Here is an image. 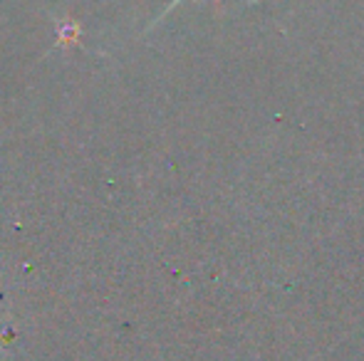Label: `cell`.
<instances>
[{
  "label": "cell",
  "mask_w": 364,
  "mask_h": 361,
  "mask_svg": "<svg viewBox=\"0 0 364 361\" xmlns=\"http://www.w3.org/2000/svg\"><path fill=\"white\" fill-rule=\"evenodd\" d=\"M178 3H183V0H173V3H171V5H168V8H166V10H164V13H161V18H159V20H164V18H166V15H168V13H171V10H173V8H176V5H178ZM213 3H216V8H220V0H213ZM250 3H255V0H250ZM159 20H156V23H159ZM156 23H154V25H156ZM154 25H151V28H154Z\"/></svg>",
  "instance_id": "cell-2"
},
{
  "label": "cell",
  "mask_w": 364,
  "mask_h": 361,
  "mask_svg": "<svg viewBox=\"0 0 364 361\" xmlns=\"http://www.w3.org/2000/svg\"><path fill=\"white\" fill-rule=\"evenodd\" d=\"M77 35H80V23H75V20H68V23H63V25H60L58 48H63V45H70V43H77Z\"/></svg>",
  "instance_id": "cell-1"
}]
</instances>
